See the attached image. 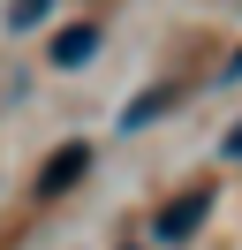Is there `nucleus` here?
Instances as JSON below:
<instances>
[{"mask_svg": "<svg viewBox=\"0 0 242 250\" xmlns=\"http://www.w3.org/2000/svg\"><path fill=\"white\" fill-rule=\"evenodd\" d=\"M204 212H212V189H189V197H174V205L159 212V228H151V235H159V243H182V235H197V220H204Z\"/></svg>", "mask_w": 242, "mask_h": 250, "instance_id": "obj_1", "label": "nucleus"}, {"mask_svg": "<svg viewBox=\"0 0 242 250\" xmlns=\"http://www.w3.org/2000/svg\"><path fill=\"white\" fill-rule=\"evenodd\" d=\"M91 53H99V23H68V31L53 38V68H83Z\"/></svg>", "mask_w": 242, "mask_h": 250, "instance_id": "obj_2", "label": "nucleus"}, {"mask_svg": "<svg viewBox=\"0 0 242 250\" xmlns=\"http://www.w3.org/2000/svg\"><path fill=\"white\" fill-rule=\"evenodd\" d=\"M83 167H91V144H68V152H53V159H45L38 189H45V197H60V189H68V182H76Z\"/></svg>", "mask_w": 242, "mask_h": 250, "instance_id": "obj_3", "label": "nucleus"}, {"mask_svg": "<svg viewBox=\"0 0 242 250\" xmlns=\"http://www.w3.org/2000/svg\"><path fill=\"white\" fill-rule=\"evenodd\" d=\"M45 16H53V0H15V8H8L15 31H30V23H45Z\"/></svg>", "mask_w": 242, "mask_h": 250, "instance_id": "obj_4", "label": "nucleus"}, {"mask_svg": "<svg viewBox=\"0 0 242 250\" xmlns=\"http://www.w3.org/2000/svg\"><path fill=\"white\" fill-rule=\"evenodd\" d=\"M166 99H174V91H151V99H136V106H129V114H121V129H144V122H151V114H159V106H166Z\"/></svg>", "mask_w": 242, "mask_h": 250, "instance_id": "obj_5", "label": "nucleus"}, {"mask_svg": "<svg viewBox=\"0 0 242 250\" xmlns=\"http://www.w3.org/2000/svg\"><path fill=\"white\" fill-rule=\"evenodd\" d=\"M235 76H242V53H235V61H227V83H235Z\"/></svg>", "mask_w": 242, "mask_h": 250, "instance_id": "obj_6", "label": "nucleus"}, {"mask_svg": "<svg viewBox=\"0 0 242 250\" xmlns=\"http://www.w3.org/2000/svg\"><path fill=\"white\" fill-rule=\"evenodd\" d=\"M227 152H235V159H242V129H235V137H227Z\"/></svg>", "mask_w": 242, "mask_h": 250, "instance_id": "obj_7", "label": "nucleus"}]
</instances>
